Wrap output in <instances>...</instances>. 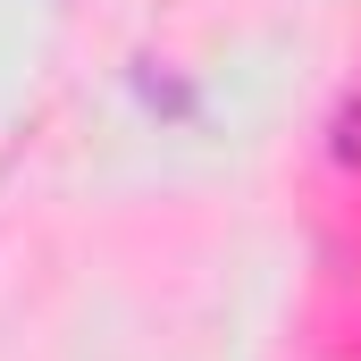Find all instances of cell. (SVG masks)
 <instances>
[{
	"label": "cell",
	"mask_w": 361,
	"mask_h": 361,
	"mask_svg": "<svg viewBox=\"0 0 361 361\" xmlns=\"http://www.w3.org/2000/svg\"><path fill=\"white\" fill-rule=\"evenodd\" d=\"M328 152H336L345 169L361 160V101H345V109H336V143H328Z\"/></svg>",
	"instance_id": "cell-1"
}]
</instances>
